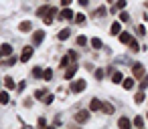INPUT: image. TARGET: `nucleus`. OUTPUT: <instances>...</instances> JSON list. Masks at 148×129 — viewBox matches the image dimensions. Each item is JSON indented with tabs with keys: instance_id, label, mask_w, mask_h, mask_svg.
<instances>
[{
	"instance_id": "28",
	"label": "nucleus",
	"mask_w": 148,
	"mask_h": 129,
	"mask_svg": "<svg viewBox=\"0 0 148 129\" xmlns=\"http://www.w3.org/2000/svg\"><path fill=\"white\" fill-rule=\"evenodd\" d=\"M130 49H132L134 53H138V51H140V45H138L136 41H132V43H130Z\"/></svg>"
},
{
	"instance_id": "3",
	"label": "nucleus",
	"mask_w": 148,
	"mask_h": 129,
	"mask_svg": "<svg viewBox=\"0 0 148 129\" xmlns=\"http://www.w3.org/2000/svg\"><path fill=\"white\" fill-rule=\"evenodd\" d=\"M31 57H33V49H31V47H25V49H23V55H21V61H23V63H29Z\"/></svg>"
},
{
	"instance_id": "24",
	"label": "nucleus",
	"mask_w": 148,
	"mask_h": 129,
	"mask_svg": "<svg viewBox=\"0 0 148 129\" xmlns=\"http://www.w3.org/2000/svg\"><path fill=\"white\" fill-rule=\"evenodd\" d=\"M75 22H77V24H83V22H85V14H81V12L75 14Z\"/></svg>"
},
{
	"instance_id": "38",
	"label": "nucleus",
	"mask_w": 148,
	"mask_h": 129,
	"mask_svg": "<svg viewBox=\"0 0 148 129\" xmlns=\"http://www.w3.org/2000/svg\"><path fill=\"white\" fill-rule=\"evenodd\" d=\"M138 34L144 36V34H146V28H144V26H138Z\"/></svg>"
},
{
	"instance_id": "26",
	"label": "nucleus",
	"mask_w": 148,
	"mask_h": 129,
	"mask_svg": "<svg viewBox=\"0 0 148 129\" xmlns=\"http://www.w3.org/2000/svg\"><path fill=\"white\" fill-rule=\"evenodd\" d=\"M16 61H18L16 57H10V59H8V61H6L4 65H6V67H14V65H16Z\"/></svg>"
},
{
	"instance_id": "20",
	"label": "nucleus",
	"mask_w": 148,
	"mask_h": 129,
	"mask_svg": "<svg viewBox=\"0 0 148 129\" xmlns=\"http://www.w3.org/2000/svg\"><path fill=\"white\" fill-rule=\"evenodd\" d=\"M49 10H51V6H41V8L37 10V14H39V16H45V14H47Z\"/></svg>"
},
{
	"instance_id": "11",
	"label": "nucleus",
	"mask_w": 148,
	"mask_h": 129,
	"mask_svg": "<svg viewBox=\"0 0 148 129\" xmlns=\"http://www.w3.org/2000/svg\"><path fill=\"white\" fill-rule=\"evenodd\" d=\"M31 28H33V24H31L29 20H25V22H21V24H18V30H21V32H29Z\"/></svg>"
},
{
	"instance_id": "2",
	"label": "nucleus",
	"mask_w": 148,
	"mask_h": 129,
	"mask_svg": "<svg viewBox=\"0 0 148 129\" xmlns=\"http://www.w3.org/2000/svg\"><path fill=\"white\" fill-rule=\"evenodd\" d=\"M75 121L77 123H87L89 121V113L87 111H77L75 113Z\"/></svg>"
},
{
	"instance_id": "10",
	"label": "nucleus",
	"mask_w": 148,
	"mask_h": 129,
	"mask_svg": "<svg viewBox=\"0 0 148 129\" xmlns=\"http://www.w3.org/2000/svg\"><path fill=\"white\" fill-rule=\"evenodd\" d=\"M0 53H2V57H10V55H12V47H10L8 43H4L2 47H0Z\"/></svg>"
},
{
	"instance_id": "39",
	"label": "nucleus",
	"mask_w": 148,
	"mask_h": 129,
	"mask_svg": "<svg viewBox=\"0 0 148 129\" xmlns=\"http://www.w3.org/2000/svg\"><path fill=\"white\" fill-rule=\"evenodd\" d=\"M35 95H37L39 99H43V97H45V91H41V89H39V91H35Z\"/></svg>"
},
{
	"instance_id": "30",
	"label": "nucleus",
	"mask_w": 148,
	"mask_h": 129,
	"mask_svg": "<svg viewBox=\"0 0 148 129\" xmlns=\"http://www.w3.org/2000/svg\"><path fill=\"white\" fill-rule=\"evenodd\" d=\"M51 77H53V71H51V69L43 71V79H45V81H47V79H51Z\"/></svg>"
},
{
	"instance_id": "8",
	"label": "nucleus",
	"mask_w": 148,
	"mask_h": 129,
	"mask_svg": "<svg viewBox=\"0 0 148 129\" xmlns=\"http://www.w3.org/2000/svg\"><path fill=\"white\" fill-rule=\"evenodd\" d=\"M77 67H79V65H71V67L65 71V79H67V81H71V79L75 77V73H77Z\"/></svg>"
},
{
	"instance_id": "15",
	"label": "nucleus",
	"mask_w": 148,
	"mask_h": 129,
	"mask_svg": "<svg viewBox=\"0 0 148 129\" xmlns=\"http://www.w3.org/2000/svg\"><path fill=\"white\" fill-rule=\"evenodd\" d=\"M124 81V75L120 73V71H116L114 75H112V83H122Z\"/></svg>"
},
{
	"instance_id": "25",
	"label": "nucleus",
	"mask_w": 148,
	"mask_h": 129,
	"mask_svg": "<svg viewBox=\"0 0 148 129\" xmlns=\"http://www.w3.org/2000/svg\"><path fill=\"white\" fill-rule=\"evenodd\" d=\"M41 101H43V103H47V105H51V103H53V95H49V93H45V97H43Z\"/></svg>"
},
{
	"instance_id": "34",
	"label": "nucleus",
	"mask_w": 148,
	"mask_h": 129,
	"mask_svg": "<svg viewBox=\"0 0 148 129\" xmlns=\"http://www.w3.org/2000/svg\"><path fill=\"white\" fill-rule=\"evenodd\" d=\"M128 18H130L128 12H122V14H120V22H128Z\"/></svg>"
},
{
	"instance_id": "22",
	"label": "nucleus",
	"mask_w": 148,
	"mask_h": 129,
	"mask_svg": "<svg viewBox=\"0 0 148 129\" xmlns=\"http://www.w3.org/2000/svg\"><path fill=\"white\" fill-rule=\"evenodd\" d=\"M144 99H146V95H144V91H140V93L136 95V99H134V101H136V103L140 105V103H144Z\"/></svg>"
},
{
	"instance_id": "1",
	"label": "nucleus",
	"mask_w": 148,
	"mask_h": 129,
	"mask_svg": "<svg viewBox=\"0 0 148 129\" xmlns=\"http://www.w3.org/2000/svg\"><path fill=\"white\" fill-rule=\"evenodd\" d=\"M132 73H134V77H144V65L142 63H134V67H132Z\"/></svg>"
},
{
	"instance_id": "42",
	"label": "nucleus",
	"mask_w": 148,
	"mask_h": 129,
	"mask_svg": "<svg viewBox=\"0 0 148 129\" xmlns=\"http://www.w3.org/2000/svg\"><path fill=\"white\" fill-rule=\"evenodd\" d=\"M108 2H110V4H112V2H114V0H108Z\"/></svg>"
},
{
	"instance_id": "18",
	"label": "nucleus",
	"mask_w": 148,
	"mask_h": 129,
	"mask_svg": "<svg viewBox=\"0 0 148 129\" xmlns=\"http://www.w3.org/2000/svg\"><path fill=\"white\" fill-rule=\"evenodd\" d=\"M10 101V95L6 93V91H2V93H0V103H2V105H6Z\"/></svg>"
},
{
	"instance_id": "13",
	"label": "nucleus",
	"mask_w": 148,
	"mask_h": 129,
	"mask_svg": "<svg viewBox=\"0 0 148 129\" xmlns=\"http://www.w3.org/2000/svg\"><path fill=\"white\" fill-rule=\"evenodd\" d=\"M120 32H122V26H120V22H112L110 34H120Z\"/></svg>"
},
{
	"instance_id": "9",
	"label": "nucleus",
	"mask_w": 148,
	"mask_h": 129,
	"mask_svg": "<svg viewBox=\"0 0 148 129\" xmlns=\"http://www.w3.org/2000/svg\"><path fill=\"white\" fill-rule=\"evenodd\" d=\"M101 107H103V103L99 99H91V103H89V109L91 111H101Z\"/></svg>"
},
{
	"instance_id": "41",
	"label": "nucleus",
	"mask_w": 148,
	"mask_h": 129,
	"mask_svg": "<svg viewBox=\"0 0 148 129\" xmlns=\"http://www.w3.org/2000/svg\"><path fill=\"white\" fill-rule=\"evenodd\" d=\"M79 2H81L83 6H87V4H89V0H79Z\"/></svg>"
},
{
	"instance_id": "4",
	"label": "nucleus",
	"mask_w": 148,
	"mask_h": 129,
	"mask_svg": "<svg viewBox=\"0 0 148 129\" xmlns=\"http://www.w3.org/2000/svg\"><path fill=\"white\" fill-rule=\"evenodd\" d=\"M85 89V81L83 79H79V81H73V85H71V91H75V93H81Z\"/></svg>"
},
{
	"instance_id": "37",
	"label": "nucleus",
	"mask_w": 148,
	"mask_h": 129,
	"mask_svg": "<svg viewBox=\"0 0 148 129\" xmlns=\"http://www.w3.org/2000/svg\"><path fill=\"white\" fill-rule=\"evenodd\" d=\"M95 79H103V71H101V69L95 71Z\"/></svg>"
},
{
	"instance_id": "12",
	"label": "nucleus",
	"mask_w": 148,
	"mask_h": 129,
	"mask_svg": "<svg viewBox=\"0 0 148 129\" xmlns=\"http://www.w3.org/2000/svg\"><path fill=\"white\" fill-rule=\"evenodd\" d=\"M118 125H120L122 129H130V125H132V121H130L128 117H122V119L118 121Z\"/></svg>"
},
{
	"instance_id": "31",
	"label": "nucleus",
	"mask_w": 148,
	"mask_h": 129,
	"mask_svg": "<svg viewBox=\"0 0 148 129\" xmlns=\"http://www.w3.org/2000/svg\"><path fill=\"white\" fill-rule=\"evenodd\" d=\"M134 125H136V127H142V125H144V119H142V117L138 115V117L134 119Z\"/></svg>"
},
{
	"instance_id": "27",
	"label": "nucleus",
	"mask_w": 148,
	"mask_h": 129,
	"mask_svg": "<svg viewBox=\"0 0 148 129\" xmlns=\"http://www.w3.org/2000/svg\"><path fill=\"white\" fill-rule=\"evenodd\" d=\"M106 12H108V10H106V8H103V6H99V8H97V10H95V14H97V16H99V18H101V16H106Z\"/></svg>"
},
{
	"instance_id": "5",
	"label": "nucleus",
	"mask_w": 148,
	"mask_h": 129,
	"mask_svg": "<svg viewBox=\"0 0 148 129\" xmlns=\"http://www.w3.org/2000/svg\"><path fill=\"white\" fill-rule=\"evenodd\" d=\"M55 14H57V8H53V6H51V10L47 12V16H43V22L49 26V24L53 22V16H55Z\"/></svg>"
},
{
	"instance_id": "17",
	"label": "nucleus",
	"mask_w": 148,
	"mask_h": 129,
	"mask_svg": "<svg viewBox=\"0 0 148 129\" xmlns=\"http://www.w3.org/2000/svg\"><path fill=\"white\" fill-rule=\"evenodd\" d=\"M69 32H71L69 28H63V30L57 34V36H59V41H67V38H69Z\"/></svg>"
},
{
	"instance_id": "35",
	"label": "nucleus",
	"mask_w": 148,
	"mask_h": 129,
	"mask_svg": "<svg viewBox=\"0 0 148 129\" xmlns=\"http://www.w3.org/2000/svg\"><path fill=\"white\" fill-rule=\"evenodd\" d=\"M69 59H71V57H69V55H67V57H63V59H61V69H63V67H67V63H69Z\"/></svg>"
},
{
	"instance_id": "7",
	"label": "nucleus",
	"mask_w": 148,
	"mask_h": 129,
	"mask_svg": "<svg viewBox=\"0 0 148 129\" xmlns=\"http://www.w3.org/2000/svg\"><path fill=\"white\" fill-rule=\"evenodd\" d=\"M43 38H45V32H43V30L33 32V45H35V47H37V45H41V43H43Z\"/></svg>"
},
{
	"instance_id": "19",
	"label": "nucleus",
	"mask_w": 148,
	"mask_h": 129,
	"mask_svg": "<svg viewBox=\"0 0 148 129\" xmlns=\"http://www.w3.org/2000/svg\"><path fill=\"white\" fill-rule=\"evenodd\" d=\"M4 85H6V89H14V79L12 77H6L4 79Z\"/></svg>"
},
{
	"instance_id": "23",
	"label": "nucleus",
	"mask_w": 148,
	"mask_h": 129,
	"mask_svg": "<svg viewBox=\"0 0 148 129\" xmlns=\"http://www.w3.org/2000/svg\"><path fill=\"white\" fill-rule=\"evenodd\" d=\"M101 111H103V113H114V105H110V103H103Z\"/></svg>"
},
{
	"instance_id": "14",
	"label": "nucleus",
	"mask_w": 148,
	"mask_h": 129,
	"mask_svg": "<svg viewBox=\"0 0 148 129\" xmlns=\"http://www.w3.org/2000/svg\"><path fill=\"white\" fill-rule=\"evenodd\" d=\"M120 41H122L124 45H130V43H132L134 38H132V36H130L128 32H120Z\"/></svg>"
},
{
	"instance_id": "29",
	"label": "nucleus",
	"mask_w": 148,
	"mask_h": 129,
	"mask_svg": "<svg viewBox=\"0 0 148 129\" xmlns=\"http://www.w3.org/2000/svg\"><path fill=\"white\" fill-rule=\"evenodd\" d=\"M33 77H37V79H39V77H43V71H41L39 67H35V69H33Z\"/></svg>"
},
{
	"instance_id": "36",
	"label": "nucleus",
	"mask_w": 148,
	"mask_h": 129,
	"mask_svg": "<svg viewBox=\"0 0 148 129\" xmlns=\"http://www.w3.org/2000/svg\"><path fill=\"white\" fill-rule=\"evenodd\" d=\"M140 87H142V89H146V87H148V75H146V77L140 81Z\"/></svg>"
},
{
	"instance_id": "40",
	"label": "nucleus",
	"mask_w": 148,
	"mask_h": 129,
	"mask_svg": "<svg viewBox=\"0 0 148 129\" xmlns=\"http://www.w3.org/2000/svg\"><path fill=\"white\" fill-rule=\"evenodd\" d=\"M61 2H63V6H69V4L73 2V0H61Z\"/></svg>"
},
{
	"instance_id": "32",
	"label": "nucleus",
	"mask_w": 148,
	"mask_h": 129,
	"mask_svg": "<svg viewBox=\"0 0 148 129\" xmlns=\"http://www.w3.org/2000/svg\"><path fill=\"white\" fill-rule=\"evenodd\" d=\"M77 45H79V47H85V45H87V38H85V36H79V38H77Z\"/></svg>"
},
{
	"instance_id": "6",
	"label": "nucleus",
	"mask_w": 148,
	"mask_h": 129,
	"mask_svg": "<svg viewBox=\"0 0 148 129\" xmlns=\"http://www.w3.org/2000/svg\"><path fill=\"white\" fill-rule=\"evenodd\" d=\"M59 18H61V20H71V18H75V14H73V12H71V10H69V8L65 6V8L61 10V14H59Z\"/></svg>"
},
{
	"instance_id": "21",
	"label": "nucleus",
	"mask_w": 148,
	"mask_h": 129,
	"mask_svg": "<svg viewBox=\"0 0 148 129\" xmlns=\"http://www.w3.org/2000/svg\"><path fill=\"white\" fill-rule=\"evenodd\" d=\"M91 47H93V49H101V47H103V43H101L99 38H91Z\"/></svg>"
},
{
	"instance_id": "16",
	"label": "nucleus",
	"mask_w": 148,
	"mask_h": 129,
	"mask_svg": "<svg viewBox=\"0 0 148 129\" xmlns=\"http://www.w3.org/2000/svg\"><path fill=\"white\" fill-rule=\"evenodd\" d=\"M122 85H124V89H126V91H130V89H134V79H124V81H122Z\"/></svg>"
},
{
	"instance_id": "33",
	"label": "nucleus",
	"mask_w": 148,
	"mask_h": 129,
	"mask_svg": "<svg viewBox=\"0 0 148 129\" xmlns=\"http://www.w3.org/2000/svg\"><path fill=\"white\" fill-rule=\"evenodd\" d=\"M116 8H126V0H118V2H116Z\"/></svg>"
},
{
	"instance_id": "43",
	"label": "nucleus",
	"mask_w": 148,
	"mask_h": 129,
	"mask_svg": "<svg viewBox=\"0 0 148 129\" xmlns=\"http://www.w3.org/2000/svg\"><path fill=\"white\" fill-rule=\"evenodd\" d=\"M0 59H2V53H0Z\"/></svg>"
}]
</instances>
